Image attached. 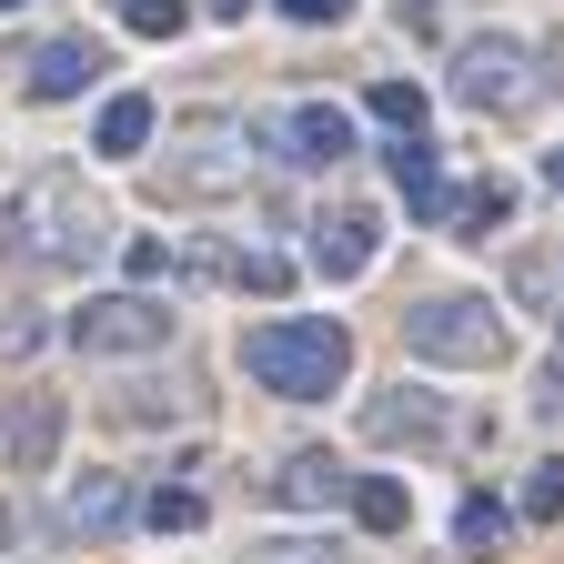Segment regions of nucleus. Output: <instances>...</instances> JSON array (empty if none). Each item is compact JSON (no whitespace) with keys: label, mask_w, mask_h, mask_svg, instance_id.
Instances as JSON below:
<instances>
[{"label":"nucleus","mask_w":564,"mask_h":564,"mask_svg":"<svg viewBox=\"0 0 564 564\" xmlns=\"http://www.w3.org/2000/svg\"><path fill=\"white\" fill-rule=\"evenodd\" d=\"M0 242H11L31 272H82V262H101V242H111V212L91 202V182L41 172V182H21L11 202H0Z\"/></svg>","instance_id":"1"},{"label":"nucleus","mask_w":564,"mask_h":564,"mask_svg":"<svg viewBox=\"0 0 564 564\" xmlns=\"http://www.w3.org/2000/svg\"><path fill=\"white\" fill-rule=\"evenodd\" d=\"M242 373L262 393H282V403H323L352 373V333L333 313H272V323L242 333Z\"/></svg>","instance_id":"2"},{"label":"nucleus","mask_w":564,"mask_h":564,"mask_svg":"<svg viewBox=\"0 0 564 564\" xmlns=\"http://www.w3.org/2000/svg\"><path fill=\"white\" fill-rule=\"evenodd\" d=\"M252 152H262V141L242 121L202 111V121L172 131V152H162L152 182H162V202H232V192H252Z\"/></svg>","instance_id":"3"},{"label":"nucleus","mask_w":564,"mask_h":564,"mask_svg":"<svg viewBox=\"0 0 564 564\" xmlns=\"http://www.w3.org/2000/svg\"><path fill=\"white\" fill-rule=\"evenodd\" d=\"M403 352L413 364H505L514 352V333H505V313H494L484 293H434V303H403Z\"/></svg>","instance_id":"4"},{"label":"nucleus","mask_w":564,"mask_h":564,"mask_svg":"<svg viewBox=\"0 0 564 564\" xmlns=\"http://www.w3.org/2000/svg\"><path fill=\"white\" fill-rule=\"evenodd\" d=\"M454 101H464V111H534V101H544V70H534V51L505 41V31H494V41H464V51H454Z\"/></svg>","instance_id":"5"},{"label":"nucleus","mask_w":564,"mask_h":564,"mask_svg":"<svg viewBox=\"0 0 564 564\" xmlns=\"http://www.w3.org/2000/svg\"><path fill=\"white\" fill-rule=\"evenodd\" d=\"M172 303H152V293H91L82 313H70V343L82 352H162L172 343Z\"/></svg>","instance_id":"6"},{"label":"nucleus","mask_w":564,"mask_h":564,"mask_svg":"<svg viewBox=\"0 0 564 564\" xmlns=\"http://www.w3.org/2000/svg\"><path fill=\"white\" fill-rule=\"evenodd\" d=\"M444 434H454L444 393H413V383H393V393H373V403H364V444H383V454H434Z\"/></svg>","instance_id":"7"},{"label":"nucleus","mask_w":564,"mask_h":564,"mask_svg":"<svg viewBox=\"0 0 564 564\" xmlns=\"http://www.w3.org/2000/svg\"><path fill=\"white\" fill-rule=\"evenodd\" d=\"M373 252H383V212H373V202H333L323 223H313V262H323V282L373 272Z\"/></svg>","instance_id":"8"},{"label":"nucleus","mask_w":564,"mask_h":564,"mask_svg":"<svg viewBox=\"0 0 564 564\" xmlns=\"http://www.w3.org/2000/svg\"><path fill=\"white\" fill-rule=\"evenodd\" d=\"M262 141H272V152L293 162V172H323V162H343V152H352V121H343L333 101H293V111H282Z\"/></svg>","instance_id":"9"},{"label":"nucleus","mask_w":564,"mask_h":564,"mask_svg":"<svg viewBox=\"0 0 564 564\" xmlns=\"http://www.w3.org/2000/svg\"><path fill=\"white\" fill-rule=\"evenodd\" d=\"M0 454H11V474H51L61 454V393H11V423H0Z\"/></svg>","instance_id":"10"},{"label":"nucleus","mask_w":564,"mask_h":564,"mask_svg":"<svg viewBox=\"0 0 564 564\" xmlns=\"http://www.w3.org/2000/svg\"><path fill=\"white\" fill-rule=\"evenodd\" d=\"M121 524H131V484L121 474H82V484L61 494V534L70 544H111Z\"/></svg>","instance_id":"11"},{"label":"nucleus","mask_w":564,"mask_h":564,"mask_svg":"<svg viewBox=\"0 0 564 564\" xmlns=\"http://www.w3.org/2000/svg\"><path fill=\"white\" fill-rule=\"evenodd\" d=\"M393 192L413 202V223H454V192H444V162H434V141L423 131H393Z\"/></svg>","instance_id":"12"},{"label":"nucleus","mask_w":564,"mask_h":564,"mask_svg":"<svg viewBox=\"0 0 564 564\" xmlns=\"http://www.w3.org/2000/svg\"><path fill=\"white\" fill-rule=\"evenodd\" d=\"M91 70H101V51H91L82 31L41 41V51H31V101H70V91H91Z\"/></svg>","instance_id":"13"},{"label":"nucleus","mask_w":564,"mask_h":564,"mask_svg":"<svg viewBox=\"0 0 564 564\" xmlns=\"http://www.w3.org/2000/svg\"><path fill=\"white\" fill-rule=\"evenodd\" d=\"M272 494H282V505H293V514H323L333 494H352V474H343L333 454H293V464L272 474Z\"/></svg>","instance_id":"14"},{"label":"nucleus","mask_w":564,"mask_h":564,"mask_svg":"<svg viewBox=\"0 0 564 564\" xmlns=\"http://www.w3.org/2000/svg\"><path fill=\"white\" fill-rule=\"evenodd\" d=\"M91 141H101L111 162H131L141 141H152V101H141V91H111V101H101V131H91Z\"/></svg>","instance_id":"15"},{"label":"nucleus","mask_w":564,"mask_h":564,"mask_svg":"<svg viewBox=\"0 0 564 564\" xmlns=\"http://www.w3.org/2000/svg\"><path fill=\"white\" fill-rule=\"evenodd\" d=\"M454 544H464V554H505V544H514V505H494V494H464Z\"/></svg>","instance_id":"16"},{"label":"nucleus","mask_w":564,"mask_h":564,"mask_svg":"<svg viewBox=\"0 0 564 564\" xmlns=\"http://www.w3.org/2000/svg\"><path fill=\"white\" fill-rule=\"evenodd\" d=\"M352 514H364L373 534H403V524H413V494H403L393 474H364V484H352Z\"/></svg>","instance_id":"17"},{"label":"nucleus","mask_w":564,"mask_h":564,"mask_svg":"<svg viewBox=\"0 0 564 564\" xmlns=\"http://www.w3.org/2000/svg\"><path fill=\"white\" fill-rule=\"evenodd\" d=\"M494 223H514V192H505V182H474V192H454V232L494 242Z\"/></svg>","instance_id":"18"},{"label":"nucleus","mask_w":564,"mask_h":564,"mask_svg":"<svg viewBox=\"0 0 564 564\" xmlns=\"http://www.w3.org/2000/svg\"><path fill=\"white\" fill-rule=\"evenodd\" d=\"M524 514H534V524H564V454H544V464L524 474Z\"/></svg>","instance_id":"19"},{"label":"nucleus","mask_w":564,"mask_h":564,"mask_svg":"<svg viewBox=\"0 0 564 564\" xmlns=\"http://www.w3.org/2000/svg\"><path fill=\"white\" fill-rule=\"evenodd\" d=\"M141 514H152V534H192V524H202V494H192V484H162Z\"/></svg>","instance_id":"20"},{"label":"nucleus","mask_w":564,"mask_h":564,"mask_svg":"<svg viewBox=\"0 0 564 564\" xmlns=\"http://www.w3.org/2000/svg\"><path fill=\"white\" fill-rule=\"evenodd\" d=\"M373 121L383 131H423V91L413 82H373Z\"/></svg>","instance_id":"21"},{"label":"nucleus","mask_w":564,"mask_h":564,"mask_svg":"<svg viewBox=\"0 0 564 564\" xmlns=\"http://www.w3.org/2000/svg\"><path fill=\"white\" fill-rule=\"evenodd\" d=\"M121 21H131L141 41H172V31H182L192 11H182V0H121Z\"/></svg>","instance_id":"22"},{"label":"nucleus","mask_w":564,"mask_h":564,"mask_svg":"<svg viewBox=\"0 0 564 564\" xmlns=\"http://www.w3.org/2000/svg\"><path fill=\"white\" fill-rule=\"evenodd\" d=\"M242 564H333V554H323V544H303V534H262Z\"/></svg>","instance_id":"23"},{"label":"nucleus","mask_w":564,"mask_h":564,"mask_svg":"<svg viewBox=\"0 0 564 564\" xmlns=\"http://www.w3.org/2000/svg\"><path fill=\"white\" fill-rule=\"evenodd\" d=\"M232 282H242V293H282V282H293V262H272V252H242V262H232Z\"/></svg>","instance_id":"24"},{"label":"nucleus","mask_w":564,"mask_h":564,"mask_svg":"<svg viewBox=\"0 0 564 564\" xmlns=\"http://www.w3.org/2000/svg\"><path fill=\"white\" fill-rule=\"evenodd\" d=\"M121 272H131V282H162V272H172V242H152V232L121 242Z\"/></svg>","instance_id":"25"},{"label":"nucleus","mask_w":564,"mask_h":564,"mask_svg":"<svg viewBox=\"0 0 564 564\" xmlns=\"http://www.w3.org/2000/svg\"><path fill=\"white\" fill-rule=\"evenodd\" d=\"M282 11H293L303 31H323V21H343V11H352V0H282Z\"/></svg>","instance_id":"26"},{"label":"nucleus","mask_w":564,"mask_h":564,"mask_svg":"<svg viewBox=\"0 0 564 564\" xmlns=\"http://www.w3.org/2000/svg\"><path fill=\"white\" fill-rule=\"evenodd\" d=\"M534 403H544V413L564 403V323H554V364H544V393H534Z\"/></svg>","instance_id":"27"},{"label":"nucleus","mask_w":564,"mask_h":564,"mask_svg":"<svg viewBox=\"0 0 564 564\" xmlns=\"http://www.w3.org/2000/svg\"><path fill=\"white\" fill-rule=\"evenodd\" d=\"M544 182H554V192H564V152H544Z\"/></svg>","instance_id":"28"},{"label":"nucleus","mask_w":564,"mask_h":564,"mask_svg":"<svg viewBox=\"0 0 564 564\" xmlns=\"http://www.w3.org/2000/svg\"><path fill=\"white\" fill-rule=\"evenodd\" d=\"M0 11H21V0H0Z\"/></svg>","instance_id":"29"}]
</instances>
